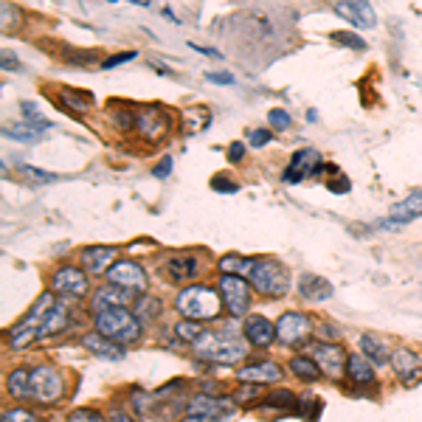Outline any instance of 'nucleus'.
I'll use <instances>...</instances> for the list:
<instances>
[{"label":"nucleus","instance_id":"obj_1","mask_svg":"<svg viewBox=\"0 0 422 422\" xmlns=\"http://www.w3.org/2000/svg\"><path fill=\"white\" fill-rule=\"evenodd\" d=\"M239 276L248 281L254 290H259V293H265L271 298L284 296L287 287H290V276H287L284 265H279L271 256H265V259H245Z\"/></svg>","mask_w":422,"mask_h":422},{"label":"nucleus","instance_id":"obj_2","mask_svg":"<svg viewBox=\"0 0 422 422\" xmlns=\"http://www.w3.org/2000/svg\"><path fill=\"white\" fill-rule=\"evenodd\" d=\"M96 332L104 335L107 341L124 347V344H136L141 338V321L127 310V307H116V310H104L96 313Z\"/></svg>","mask_w":422,"mask_h":422},{"label":"nucleus","instance_id":"obj_3","mask_svg":"<svg viewBox=\"0 0 422 422\" xmlns=\"http://www.w3.org/2000/svg\"><path fill=\"white\" fill-rule=\"evenodd\" d=\"M175 307H178V313L186 315L189 321H211V318H217V313H220V307H222V296L214 293L211 287L192 284V287H186V290L178 293Z\"/></svg>","mask_w":422,"mask_h":422},{"label":"nucleus","instance_id":"obj_4","mask_svg":"<svg viewBox=\"0 0 422 422\" xmlns=\"http://www.w3.org/2000/svg\"><path fill=\"white\" fill-rule=\"evenodd\" d=\"M57 307V298H54V293H43L40 298H37V304L31 307V313L20 321V324H14L11 330H9V347L11 350H23V347H28L31 341H40V327H43V321L48 318V313Z\"/></svg>","mask_w":422,"mask_h":422},{"label":"nucleus","instance_id":"obj_5","mask_svg":"<svg viewBox=\"0 0 422 422\" xmlns=\"http://www.w3.org/2000/svg\"><path fill=\"white\" fill-rule=\"evenodd\" d=\"M192 350L198 357L203 360H214V363H222V366H231L237 360H245L248 357V347L237 338H231L228 332H214V335H203L198 344H192Z\"/></svg>","mask_w":422,"mask_h":422},{"label":"nucleus","instance_id":"obj_6","mask_svg":"<svg viewBox=\"0 0 422 422\" xmlns=\"http://www.w3.org/2000/svg\"><path fill=\"white\" fill-rule=\"evenodd\" d=\"M217 293L222 296V304H225V310H228L234 318L245 315L248 307H251V298H254V296H251V284L242 279V276H220Z\"/></svg>","mask_w":422,"mask_h":422},{"label":"nucleus","instance_id":"obj_7","mask_svg":"<svg viewBox=\"0 0 422 422\" xmlns=\"http://www.w3.org/2000/svg\"><path fill=\"white\" fill-rule=\"evenodd\" d=\"M31 391L37 403H57L63 397V377L54 366H37L31 372Z\"/></svg>","mask_w":422,"mask_h":422},{"label":"nucleus","instance_id":"obj_8","mask_svg":"<svg viewBox=\"0 0 422 422\" xmlns=\"http://www.w3.org/2000/svg\"><path fill=\"white\" fill-rule=\"evenodd\" d=\"M321 166H324V161H321V152H318V149H298V152L290 158V163H287L281 180H284V183H301L304 178L318 175Z\"/></svg>","mask_w":422,"mask_h":422},{"label":"nucleus","instance_id":"obj_9","mask_svg":"<svg viewBox=\"0 0 422 422\" xmlns=\"http://www.w3.org/2000/svg\"><path fill=\"white\" fill-rule=\"evenodd\" d=\"M107 281L116 284V287H124V290H130V293L146 290V274H144V268H141L139 262H133V259L116 262V265L107 271Z\"/></svg>","mask_w":422,"mask_h":422},{"label":"nucleus","instance_id":"obj_10","mask_svg":"<svg viewBox=\"0 0 422 422\" xmlns=\"http://www.w3.org/2000/svg\"><path fill=\"white\" fill-rule=\"evenodd\" d=\"M136 130L149 141H161L169 130V116L158 104L141 107V110H136Z\"/></svg>","mask_w":422,"mask_h":422},{"label":"nucleus","instance_id":"obj_11","mask_svg":"<svg viewBox=\"0 0 422 422\" xmlns=\"http://www.w3.org/2000/svg\"><path fill=\"white\" fill-rule=\"evenodd\" d=\"M307 355L315 357L318 369H324L330 377H338V374L344 372L347 360H350L347 352L341 350L338 344H310V347H307Z\"/></svg>","mask_w":422,"mask_h":422},{"label":"nucleus","instance_id":"obj_12","mask_svg":"<svg viewBox=\"0 0 422 422\" xmlns=\"http://www.w3.org/2000/svg\"><path fill=\"white\" fill-rule=\"evenodd\" d=\"M51 287L57 290V293H63V296H73V298H79V296H85L87 293V274L85 271H79V268H57L54 271V276H51Z\"/></svg>","mask_w":422,"mask_h":422},{"label":"nucleus","instance_id":"obj_13","mask_svg":"<svg viewBox=\"0 0 422 422\" xmlns=\"http://www.w3.org/2000/svg\"><path fill=\"white\" fill-rule=\"evenodd\" d=\"M307 335H310V318L301 313H284L276 324V338L287 347L301 344Z\"/></svg>","mask_w":422,"mask_h":422},{"label":"nucleus","instance_id":"obj_14","mask_svg":"<svg viewBox=\"0 0 422 422\" xmlns=\"http://www.w3.org/2000/svg\"><path fill=\"white\" fill-rule=\"evenodd\" d=\"M228 406H231L228 400H214L209 394H198V397L189 400L186 411H189L192 420L211 422V420H217V417H222V414H228Z\"/></svg>","mask_w":422,"mask_h":422},{"label":"nucleus","instance_id":"obj_15","mask_svg":"<svg viewBox=\"0 0 422 422\" xmlns=\"http://www.w3.org/2000/svg\"><path fill=\"white\" fill-rule=\"evenodd\" d=\"M116 248H110V245H102V248H85L82 251V256H79V262H82V271L85 274H107L116 262Z\"/></svg>","mask_w":422,"mask_h":422},{"label":"nucleus","instance_id":"obj_16","mask_svg":"<svg viewBox=\"0 0 422 422\" xmlns=\"http://www.w3.org/2000/svg\"><path fill=\"white\" fill-rule=\"evenodd\" d=\"M130 298H133V293H130V290L116 287V284H104V287H99V290H96V296L90 298V307H93V313H104V310L127 307V304H130Z\"/></svg>","mask_w":422,"mask_h":422},{"label":"nucleus","instance_id":"obj_17","mask_svg":"<svg viewBox=\"0 0 422 422\" xmlns=\"http://www.w3.org/2000/svg\"><path fill=\"white\" fill-rule=\"evenodd\" d=\"M245 338L254 344V347H271L276 341V324H271L265 315H251L245 318V327H242Z\"/></svg>","mask_w":422,"mask_h":422},{"label":"nucleus","instance_id":"obj_18","mask_svg":"<svg viewBox=\"0 0 422 422\" xmlns=\"http://www.w3.org/2000/svg\"><path fill=\"white\" fill-rule=\"evenodd\" d=\"M335 11H338L344 20H350L352 26H357V28H374V23H377L374 9H372L369 3H363V0H355V3H335Z\"/></svg>","mask_w":422,"mask_h":422},{"label":"nucleus","instance_id":"obj_19","mask_svg":"<svg viewBox=\"0 0 422 422\" xmlns=\"http://www.w3.org/2000/svg\"><path fill=\"white\" fill-rule=\"evenodd\" d=\"M163 271L172 281H189L198 276V259L192 254H175L166 259Z\"/></svg>","mask_w":422,"mask_h":422},{"label":"nucleus","instance_id":"obj_20","mask_svg":"<svg viewBox=\"0 0 422 422\" xmlns=\"http://www.w3.org/2000/svg\"><path fill=\"white\" fill-rule=\"evenodd\" d=\"M239 380L245 383H274L281 377V369L274 363V360H262V363H254V366H242L237 372Z\"/></svg>","mask_w":422,"mask_h":422},{"label":"nucleus","instance_id":"obj_21","mask_svg":"<svg viewBox=\"0 0 422 422\" xmlns=\"http://www.w3.org/2000/svg\"><path fill=\"white\" fill-rule=\"evenodd\" d=\"M82 347L87 352H93V355H99V357H104V360H121V357H124V347L107 341V338L99 335V332L85 335V338H82Z\"/></svg>","mask_w":422,"mask_h":422},{"label":"nucleus","instance_id":"obj_22","mask_svg":"<svg viewBox=\"0 0 422 422\" xmlns=\"http://www.w3.org/2000/svg\"><path fill=\"white\" fill-rule=\"evenodd\" d=\"M422 217V189L420 192H411L406 200H400L397 206H391V222L394 225H403V222H411Z\"/></svg>","mask_w":422,"mask_h":422},{"label":"nucleus","instance_id":"obj_23","mask_svg":"<svg viewBox=\"0 0 422 422\" xmlns=\"http://www.w3.org/2000/svg\"><path fill=\"white\" fill-rule=\"evenodd\" d=\"M298 293L304 298H310V301H324V298L332 296V284L327 279H321V276H315V274H304L301 281H298Z\"/></svg>","mask_w":422,"mask_h":422},{"label":"nucleus","instance_id":"obj_24","mask_svg":"<svg viewBox=\"0 0 422 422\" xmlns=\"http://www.w3.org/2000/svg\"><path fill=\"white\" fill-rule=\"evenodd\" d=\"M391 366H394V374L403 380V383H411L417 369H420V357L411 350H397L391 355Z\"/></svg>","mask_w":422,"mask_h":422},{"label":"nucleus","instance_id":"obj_25","mask_svg":"<svg viewBox=\"0 0 422 422\" xmlns=\"http://www.w3.org/2000/svg\"><path fill=\"white\" fill-rule=\"evenodd\" d=\"M347 372H350V380L357 386H369L374 383V366L366 355H350L347 360Z\"/></svg>","mask_w":422,"mask_h":422},{"label":"nucleus","instance_id":"obj_26","mask_svg":"<svg viewBox=\"0 0 422 422\" xmlns=\"http://www.w3.org/2000/svg\"><path fill=\"white\" fill-rule=\"evenodd\" d=\"M51 130V121H37V124H17V127H6L3 136L11 141H20V144H37L40 136Z\"/></svg>","mask_w":422,"mask_h":422},{"label":"nucleus","instance_id":"obj_27","mask_svg":"<svg viewBox=\"0 0 422 422\" xmlns=\"http://www.w3.org/2000/svg\"><path fill=\"white\" fill-rule=\"evenodd\" d=\"M6 391L17 400H31L34 391H31V372L26 369H14L9 377H6Z\"/></svg>","mask_w":422,"mask_h":422},{"label":"nucleus","instance_id":"obj_28","mask_svg":"<svg viewBox=\"0 0 422 422\" xmlns=\"http://www.w3.org/2000/svg\"><path fill=\"white\" fill-rule=\"evenodd\" d=\"M180 119H183V136H198V133H203L209 127L211 113L209 107H189Z\"/></svg>","mask_w":422,"mask_h":422},{"label":"nucleus","instance_id":"obj_29","mask_svg":"<svg viewBox=\"0 0 422 422\" xmlns=\"http://www.w3.org/2000/svg\"><path fill=\"white\" fill-rule=\"evenodd\" d=\"M68 310H65V304H57L51 313H48V318L43 321V327H40V338H51V335H60L65 327H68Z\"/></svg>","mask_w":422,"mask_h":422},{"label":"nucleus","instance_id":"obj_30","mask_svg":"<svg viewBox=\"0 0 422 422\" xmlns=\"http://www.w3.org/2000/svg\"><path fill=\"white\" fill-rule=\"evenodd\" d=\"M290 372H293L296 377L307 380V383H315V380L321 377V369H318V363H315V360H310L307 355H296V357L290 360Z\"/></svg>","mask_w":422,"mask_h":422},{"label":"nucleus","instance_id":"obj_31","mask_svg":"<svg viewBox=\"0 0 422 422\" xmlns=\"http://www.w3.org/2000/svg\"><path fill=\"white\" fill-rule=\"evenodd\" d=\"M360 350H363V355H366L372 363H389V360H391L389 347H386L380 338H374V335H363V338H360Z\"/></svg>","mask_w":422,"mask_h":422},{"label":"nucleus","instance_id":"obj_32","mask_svg":"<svg viewBox=\"0 0 422 422\" xmlns=\"http://www.w3.org/2000/svg\"><path fill=\"white\" fill-rule=\"evenodd\" d=\"M60 102L68 107L70 113H87L93 99L87 93H76V90H60Z\"/></svg>","mask_w":422,"mask_h":422},{"label":"nucleus","instance_id":"obj_33","mask_svg":"<svg viewBox=\"0 0 422 422\" xmlns=\"http://www.w3.org/2000/svg\"><path fill=\"white\" fill-rule=\"evenodd\" d=\"M262 409H284V411H290V409H296V397H293V391H287V389H276V391H271L265 400H262Z\"/></svg>","mask_w":422,"mask_h":422},{"label":"nucleus","instance_id":"obj_34","mask_svg":"<svg viewBox=\"0 0 422 422\" xmlns=\"http://www.w3.org/2000/svg\"><path fill=\"white\" fill-rule=\"evenodd\" d=\"M158 313H161V301L152 296H141L136 301V310H133V315L139 321H152V318H158Z\"/></svg>","mask_w":422,"mask_h":422},{"label":"nucleus","instance_id":"obj_35","mask_svg":"<svg viewBox=\"0 0 422 422\" xmlns=\"http://www.w3.org/2000/svg\"><path fill=\"white\" fill-rule=\"evenodd\" d=\"M175 332H178V338H183V341H189V344H198L206 332H203V324L200 321H178V327H175Z\"/></svg>","mask_w":422,"mask_h":422},{"label":"nucleus","instance_id":"obj_36","mask_svg":"<svg viewBox=\"0 0 422 422\" xmlns=\"http://www.w3.org/2000/svg\"><path fill=\"white\" fill-rule=\"evenodd\" d=\"M17 172L26 178V180H34V183H40V186H48V183H60V175H51V172H43V169H34V166H26V163H20L17 166Z\"/></svg>","mask_w":422,"mask_h":422},{"label":"nucleus","instance_id":"obj_37","mask_svg":"<svg viewBox=\"0 0 422 422\" xmlns=\"http://www.w3.org/2000/svg\"><path fill=\"white\" fill-rule=\"evenodd\" d=\"M211 189H214V192H222V195H231V192H237L239 186H237L231 178H225V175H214V178H211Z\"/></svg>","mask_w":422,"mask_h":422},{"label":"nucleus","instance_id":"obj_38","mask_svg":"<svg viewBox=\"0 0 422 422\" xmlns=\"http://www.w3.org/2000/svg\"><path fill=\"white\" fill-rule=\"evenodd\" d=\"M332 40H335V43H341V45H347V48H355V51H363V48H366V43H363L360 37L347 34V31H338V34H332Z\"/></svg>","mask_w":422,"mask_h":422},{"label":"nucleus","instance_id":"obj_39","mask_svg":"<svg viewBox=\"0 0 422 422\" xmlns=\"http://www.w3.org/2000/svg\"><path fill=\"white\" fill-rule=\"evenodd\" d=\"M68 422H104V417L99 411H93V409H76L68 417Z\"/></svg>","mask_w":422,"mask_h":422},{"label":"nucleus","instance_id":"obj_40","mask_svg":"<svg viewBox=\"0 0 422 422\" xmlns=\"http://www.w3.org/2000/svg\"><path fill=\"white\" fill-rule=\"evenodd\" d=\"M268 121H271V124H274L276 130H287V127L293 124V119H290V113H287V110H279V107H276V110H271V116H268Z\"/></svg>","mask_w":422,"mask_h":422},{"label":"nucleus","instance_id":"obj_41","mask_svg":"<svg viewBox=\"0 0 422 422\" xmlns=\"http://www.w3.org/2000/svg\"><path fill=\"white\" fill-rule=\"evenodd\" d=\"M0 422H37L34 414H28L26 409H11V411H3Z\"/></svg>","mask_w":422,"mask_h":422},{"label":"nucleus","instance_id":"obj_42","mask_svg":"<svg viewBox=\"0 0 422 422\" xmlns=\"http://www.w3.org/2000/svg\"><path fill=\"white\" fill-rule=\"evenodd\" d=\"M130 60H136V51H127V54H116V57L104 60V63H102V68L110 70V68H116V65H121V63H130Z\"/></svg>","mask_w":422,"mask_h":422},{"label":"nucleus","instance_id":"obj_43","mask_svg":"<svg viewBox=\"0 0 422 422\" xmlns=\"http://www.w3.org/2000/svg\"><path fill=\"white\" fill-rule=\"evenodd\" d=\"M256 394H259V386H251V383H248L245 389H239V391H237V403H251Z\"/></svg>","mask_w":422,"mask_h":422},{"label":"nucleus","instance_id":"obj_44","mask_svg":"<svg viewBox=\"0 0 422 422\" xmlns=\"http://www.w3.org/2000/svg\"><path fill=\"white\" fill-rule=\"evenodd\" d=\"M242 155H245V144L234 141V144L228 146V161H231V163H237V161H242Z\"/></svg>","mask_w":422,"mask_h":422},{"label":"nucleus","instance_id":"obj_45","mask_svg":"<svg viewBox=\"0 0 422 422\" xmlns=\"http://www.w3.org/2000/svg\"><path fill=\"white\" fill-rule=\"evenodd\" d=\"M206 79L214 82V85H234V73H214V70H209Z\"/></svg>","mask_w":422,"mask_h":422},{"label":"nucleus","instance_id":"obj_46","mask_svg":"<svg viewBox=\"0 0 422 422\" xmlns=\"http://www.w3.org/2000/svg\"><path fill=\"white\" fill-rule=\"evenodd\" d=\"M268 141H271L268 130H251V146H265Z\"/></svg>","mask_w":422,"mask_h":422},{"label":"nucleus","instance_id":"obj_47","mask_svg":"<svg viewBox=\"0 0 422 422\" xmlns=\"http://www.w3.org/2000/svg\"><path fill=\"white\" fill-rule=\"evenodd\" d=\"M169 172H172V158H163V161L152 169V175H155V178H166Z\"/></svg>","mask_w":422,"mask_h":422},{"label":"nucleus","instance_id":"obj_48","mask_svg":"<svg viewBox=\"0 0 422 422\" xmlns=\"http://www.w3.org/2000/svg\"><path fill=\"white\" fill-rule=\"evenodd\" d=\"M20 107H23V113H26V119H28L31 124H37V116H40V110H37V104H31V102H23Z\"/></svg>","mask_w":422,"mask_h":422},{"label":"nucleus","instance_id":"obj_49","mask_svg":"<svg viewBox=\"0 0 422 422\" xmlns=\"http://www.w3.org/2000/svg\"><path fill=\"white\" fill-rule=\"evenodd\" d=\"M110 422H136V420H133V417H130V414H124V411H121V409H116V411H113V414H110Z\"/></svg>","mask_w":422,"mask_h":422},{"label":"nucleus","instance_id":"obj_50","mask_svg":"<svg viewBox=\"0 0 422 422\" xmlns=\"http://www.w3.org/2000/svg\"><path fill=\"white\" fill-rule=\"evenodd\" d=\"M195 51H200V54H206V57H220V51H214V48H206V45H192Z\"/></svg>","mask_w":422,"mask_h":422},{"label":"nucleus","instance_id":"obj_51","mask_svg":"<svg viewBox=\"0 0 422 422\" xmlns=\"http://www.w3.org/2000/svg\"><path fill=\"white\" fill-rule=\"evenodd\" d=\"M3 68H6V70L17 68V63H14V60H9V54H6V57H3Z\"/></svg>","mask_w":422,"mask_h":422},{"label":"nucleus","instance_id":"obj_52","mask_svg":"<svg viewBox=\"0 0 422 422\" xmlns=\"http://www.w3.org/2000/svg\"><path fill=\"white\" fill-rule=\"evenodd\" d=\"M420 87H422V79H420Z\"/></svg>","mask_w":422,"mask_h":422}]
</instances>
